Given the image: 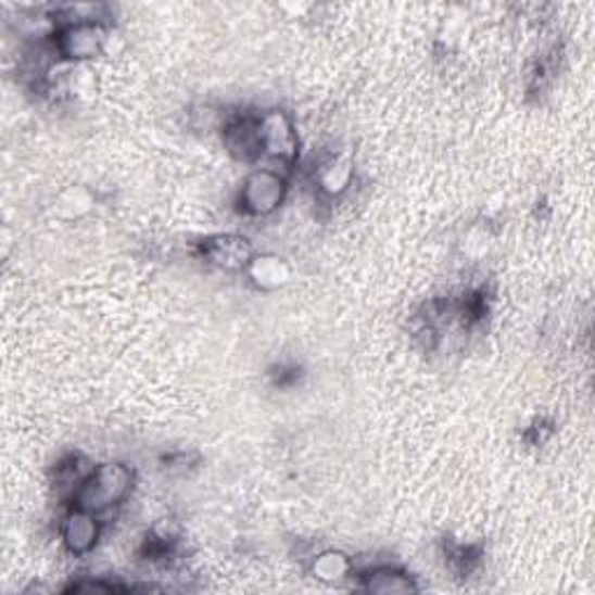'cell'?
<instances>
[{
	"instance_id": "cell-5",
	"label": "cell",
	"mask_w": 595,
	"mask_h": 595,
	"mask_svg": "<svg viewBox=\"0 0 595 595\" xmlns=\"http://www.w3.org/2000/svg\"><path fill=\"white\" fill-rule=\"evenodd\" d=\"M201 258L224 273H244L256 250L252 240L240 233H214L198 244Z\"/></svg>"
},
{
	"instance_id": "cell-1",
	"label": "cell",
	"mask_w": 595,
	"mask_h": 595,
	"mask_svg": "<svg viewBox=\"0 0 595 595\" xmlns=\"http://www.w3.org/2000/svg\"><path fill=\"white\" fill-rule=\"evenodd\" d=\"M136 486V472L122 460H107L96 466L87 482L77 491L71 505L89 509L93 515H105V511L119 507L130 491Z\"/></svg>"
},
{
	"instance_id": "cell-11",
	"label": "cell",
	"mask_w": 595,
	"mask_h": 595,
	"mask_svg": "<svg viewBox=\"0 0 595 595\" xmlns=\"http://www.w3.org/2000/svg\"><path fill=\"white\" fill-rule=\"evenodd\" d=\"M309 574L321 584H342L356 574V560L340 549H324L312 556Z\"/></svg>"
},
{
	"instance_id": "cell-6",
	"label": "cell",
	"mask_w": 595,
	"mask_h": 595,
	"mask_svg": "<svg viewBox=\"0 0 595 595\" xmlns=\"http://www.w3.org/2000/svg\"><path fill=\"white\" fill-rule=\"evenodd\" d=\"M101 515H93L89 509L71 507L68 515L61 523V540L73 556H87L96 549L98 540L103 535V523L98 519Z\"/></svg>"
},
{
	"instance_id": "cell-7",
	"label": "cell",
	"mask_w": 595,
	"mask_h": 595,
	"mask_svg": "<svg viewBox=\"0 0 595 595\" xmlns=\"http://www.w3.org/2000/svg\"><path fill=\"white\" fill-rule=\"evenodd\" d=\"M314 189L328 201L344 195L354 185V161L350 154H333L324 159L312 175Z\"/></svg>"
},
{
	"instance_id": "cell-12",
	"label": "cell",
	"mask_w": 595,
	"mask_h": 595,
	"mask_svg": "<svg viewBox=\"0 0 595 595\" xmlns=\"http://www.w3.org/2000/svg\"><path fill=\"white\" fill-rule=\"evenodd\" d=\"M96 466L85 458V456H68L65 460H61L54 472V489L61 495L63 501L73 503L77 491L81 489V484L87 482V477L91 474Z\"/></svg>"
},
{
	"instance_id": "cell-4",
	"label": "cell",
	"mask_w": 595,
	"mask_h": 595,
	"mask_svg": "<svg viewBox=\"0 0 595 595\" xmlns=\"http://www.w3.org/2000/svg\"><path fill=\"white\" fill-rule=\"evenodd\" d=\"M258 124V140H261V156L277 161L282 165H293L301 152V140L291 119V114L273 107L256 114Z\"/></svg>"
},
{
	"instance_id": "cell-13",
	"label": "cell",
	"mask_w": 595,
	"mask_h": 595,
	"mask_svg": "<svg viewBox=\"0 0 595 595\" xmlns=\"http://www.w3.org/2000/svg\"><path fill=\"white\" fill-rule=\"evenodd\" d=\"M71 591H87V593H112V591H119V586H114L112 582H103V580H93V582H77L73 584Z\"/></svg>"
},
{
	"instance_id": "cell-2",
	"label": "cell",
	"mask_w": 595,
	"mask_h": 595,
	"mask_svg": "<svg viewBox=\"0 0 595 595\" xmlns=\"http://www.w3.org/2000/svg\"><path fill=\"white\" fill-rule=\"evenodd\" d=\"M289 179L284 173L273 168H256L244 177L238 203L240 210L250 217H270L287 203Z\"/></svg>"
},
{
	"instance_id": "cell-9",
	"label": "cell",
	"mask_w": 595,
	"mask_h": 595,
	"mask_svg": "<svg viewBox=\"0 0 595 595\" xmlns=\"http://www.w3.org/2000/svg\"><path fill=\"white\" fill-rule=\"evenodd\" d=\"M246 279H250V284L258 291H279L284 289L291 279H293V270L289 266V261H284L282 256L277 254H254V258L250 261V266L244 270Z\"/></svg>"
},
{
	"instance_id": "cell-10",
	"label": "cell",
	"mask_w": 595,
	"mask_h": 595,
	"mask_svg": "<svg viewBox=\"0 0 595 595\" xmlns=\"http://www.w3.org/2000/svg\"><path fill=\"white\" fill-rule=\"evenodd\" d=\"M360 586L379 595H409L419 591L415 577L398 566H372L360 572Z\"/></svg>"
},
{
	"instance_id": "cell-3",
	"label": "cell",
	"mask_w": 595,
	"mask_h": 595,
	"mask_svg": "<svg viewBox=\"0 0 595 595\" xmlns=\"http://www.w3.org/2000/svg\"><path fill=\"white\" fill-rule=\"evenodd\" d=\"M54 52L68 63H87L105 54L110 30L101 22H68L54 30Z\"/></svg>"
},
{
	"instance_id": "cell-8",
	"label": "cell",
	"mask_w": 595,
	"mask_h": 595,
	"mask_svg": "<svg viewBox=\"0 0 595 595\" xmlns=\"http://www.w3.org/2000/svg\"><path fill=\"white\" fill-rule=\"evenodd\" d=\"M224 147L226 152L242 161L252 163L261 159V140H258V124L256 117H233L224 122Z\"/></svg>"
}]
</instances>
